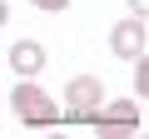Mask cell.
<instances>
[{"label":"cell","instance_id":"7a4b0ae2","mask_svg":"<svg viewBox=\"0 0 149 139\" xmlns=\"http://www.w3.org/2000/svg\"><path fill=\"white\" fill-rule=\"evenodd\" d=\"M65 99H70V109H60V124H90V109L104 99V85L95 75H74L65 85Z\"/></svg>","mask_w":149,"mask_h":139},{"label":"cell","instance_id":"9c48e42d","mask_svg":"<svg viewBox=\"0 0 149 139\" xmlns=\"http://www.w3.org/2000/svg\"><path fill=\"white\" fill-rule=\"evenodd\" d=\"M5 20H10V10H5V0H0V25H5Z\"/></svg>","mask_w":149,"mask_h":139},{"label":"cell","instance_id":"6da1fadb","mask_svg":"<svg viewBox=\"0 0 149 139\" xmlns=\"http://www.w3.org/2000/svg\"><path fill=\"white\" fill-rule=\"evenodd\" d=\"M10 104H15V119L25 124V129H50V124H60V104L35 85V80H25V85H15V95H10Z\"/></svg>","mask_w":149,"mask_h":139},{"label":"cell","instance_id":"5b68a950","mask_svg":"<svg viewBox=\"0 0 149 139\" xmlns=\"http://www.w3.org/2000/svg\"><path fill=\"white\" fill-rule=\"evenodd\" d=\"M10 70L25 75V80H35L40 70H45V45L40 40H15L10 45Z\"/></svg>","mask_w":149,"mask_h":139},{"label":"cell","instance_id":"ba28073f","mask_svg":"<svg viewBox=\"0 0 149 139\" xmlns=\"http://www.w3.org/2000/svg\"><path fill=\"white\" fill-rule=\"evenodd\" d=\"M129 10H134V15H144V10H149V0H129Z\"/></svg>","mask_w":149,"mask_h":139},{"label":"cell","instance_id":"3957f363","mask_svg":"<svg viewBox=\"0 0 149 139\" xmlns=\"http://www.w3.org/2000/svg\"><path fill=\"white\" fill-rule=\"evenodd\" d=\"M90 124L95 129H104V134H134L139 129V104L134 99H114V104H95L90 109Z\"/></svg>","mask_w":149,"mask_h":139},{"label":"cell","instance_id":"277c9868","mask_svg":"<svg viewBox=\"0 0 149 139\" xmlns=\"http://www.w3.org/2000/svg\"><path fill=\"white\" fill-rule=\"evenodd\" d=\"M109 45H114V55H119V60H139V55H144V15L119 20V25H114V35H109Z\"/></svg>","mask_w":149,"mask_h":139},{"label":"cell","instance_id":"8992f818","mask_svg":"<svg viewBox=\"0 0 149 139\" xmlns=\"http://www.w3.org/2000/svg\"><path fill=\"white\" fill-rule=\"evenodd\" d=\"M149 90V65H144V55L134 60V95H144Z\"/></svg>","mask_w":149,"mask_h":139},{"label":"cell","instance_id":"52a82bcc","mask_svg":"<svg viewBox=\"0 0 149 139\" xmlns=\"http://www.w3.org/2000/svg\"><path fill=\"white\" fill-rule=\"evenodd\" d=\"M30 5H35V10H50V15H60V10L70 5V0H30Z\"/></svg>","mask_w":149,"mask_h":139}]
</instances>
